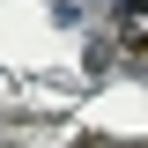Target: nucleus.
<instances>
[{
    "mask_svg": "<svg viewBox=\"0 0 148 148\" xmlns=\"http://www.w3.org/2000/svg\"><path fill=\"white\" fill-rule=\"evenodd\" d=\"M111 30L126 45H148V0H111Z\"/></svg>",
    "mask_w": 148,
    "mask_h": 148,
    "instance_id": "1",
    "label": "nucleus"
}]
</instances>
